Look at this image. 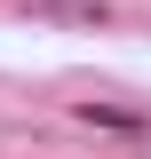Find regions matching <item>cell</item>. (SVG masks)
<instances>
[{
	"label": "cell",
	"instance_id": "1",
	"mask_svg": "<svg viewBox=\"0 0 151 159\" xmlns=\"http://www.w3.org/2000/svg\"><path fill=\"white\" fill-rule=\"evenodd\" d=\"M72 119L80 127H103V135H127V143L151 135V111H127V103H72Z\"/></svg>",
	"mask_w": 151,
	"mask_h": 159
},
{
	"label": "cell",
	"instance_id": "2",
	"mask_svg": "<svg viewBox=\"0 0 151 159\" xmlns=\"http://www.w3.org/2000/svg\"><path fill=\"white\" fill-rule=\"evenodd\" d=\"M40 16H64V24H112V8L103 0H32Z\"/></svg>",
	"mask_w": 151,
	"mask_h": 159
}]
</instances>
